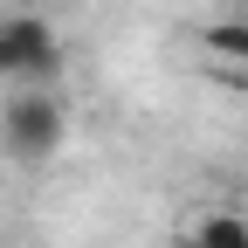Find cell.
<instances>
[{
  "mask_svg": "<svg viewBox=\"0 0 248 248\" xmlns=\"http://www.w3.org/2000/svg\"><path fill=\"white\" fill-rule=\"evenodd\" d=\"M0 76L7 83H55L62 42L42 14H0Z\"/></svg>",
  "mask_w": 248,
  "mask_h": 248,
  "instance_id": "cell-1",
  "label": "cell"
},
{
  "mask_svg": "<svg viewBox=\"0 0 248 248\" xmlns=\"http://www.w3.org/2000/svg\"><path fill=\"white\" fill-rule=\"evenodd\" d=\"M62 131H69V124H62V104L48 97L42 83H28L21 97L0 110V138H7V152H14L21 166H42L48 152L62 145Z\"/></svg>",
  "mask_w": 248,
  "mask_h": 248,
  "instance_id": "cell-2",
  "label": "cell"
},
{
  "mask_svg": "<svg viewBox=\"0 0 248 248\" xmlns=\"http://www.w3.org/2000/svg\"><path fill=\"white\" fill-rule=\"evenodd\" d=\"M200 42H207V55H221L228 69H248V21H214Z\"/></svg>",
  "mask_w": 248,
  "mask_h": 248,
  "instance_id": "cell-3",
  "label": "cell"
},
{
  "mask_svg": "<svg viewBox=\"0 0 248 248\" xmlns=\"http://www.w3.org/2000/svg\"><path fill=\"white\" fill-rule=\"evenodd\" d=\"M193 248H248V221L241 214H207L193 228Z\"/></svg>",
  "mask_w": 248,
  "mask_h": 248,
  "instance_id": "cell-4",
  "label": "cell"
}]
</instances>
